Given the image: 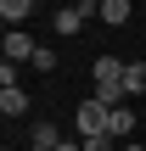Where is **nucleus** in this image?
<instances>
[{
	"mask_svg": "<svg viewBox=\"0 0 146 151\" xmlns=\"http://www.w3.org/2000/svg\"><path fill=\"white\" fill-rule=\"evenodd\" d=\"M124 67H129V62H118V56H96V62H90L96 95H101L107 106H124Z\"/></svg>",
	"mask_w": 146,
	"mask_h": 151,
	"instance_id": "obj_1",
	"label": "nucleus"
},
{
	"mask_svg": "<svg viewBox=\"0 0 146 151\" xmlns=\"http://www.w3.org/2000/svg\"><path fill=\"white\" fill-rule=\"evenodd\" d=\"M107 123H113V106H107L101 95L79 101V112H73V129H79V140H96V134H107Z\"/></svg>",
	"mask_w": 146,
	"mask_h": 151,
	"instance_id": "obj_2",
	"label": "nucleus"
},
{
	"mask_svg": "<svg viewBox=\"0 0 146 151\" xmlns=\"http://www.w3.org/2000/svg\"><path fill=\"white\" fill-rule=\"evenodd\" d=\"M84 17H101V6H96V0H79V6H62L51 22H56V34L68 39V34H79V28H84Z\"/></svg>",
	"mask_w": 146,
	"mask_h": 151,
	"instance_id": "obj_3",
	"label": "nucleus"
},
{
	"mask_svg": "<svg viewBox=\"0 0 146 151\" xmlns=\"http://www.w3.org/2000/svg\"><path fill=\"white\" fill-rule=\"evenodd\" d=\"M34 50H39V45H34L23 28H6V62H17V67H23V62H34Z\"/></svg>",
	"mask_w": 146,
	"mask_h": 151,
	"instance_id": "obj_4",
	"label": "nucleus"
},
{
	"mask_svg": "<svg viewBox=\"0 0 146 151\" xmlns=\"http://www.w3.org/2000/svg\"><path fill=\"white\" fill-rule=\"evenodd\" d=\"M107 134H113L118 146H129V134H135V112H129V106H113V123H107Z\"/></svg>",
	"mask_w": 146,
	"mask_h": 151,
	"instance_id": "obj_5",
	"label": "nucleus"
},
{
	"mask_svg": "<svg viewBox=\"0 0 146 151\" xmlns=\"http://www.w3.org/2000/svg\"><path fill=\"white\" fill-rule=\"evenodd\" d=\"M0 17H6V28H23L34 17V0H0Z\"/></svg>",
	"mask_w": 146,
	"mask_h": 151,
	"instance_id": "obj_6",
	"label": "nucleus"
},
{
	"mask_svg": "<svg viewBox=\"0 0 146 151\" xmlns=\"http://www.w3.org/2000/svg\"><path fill=\"white\" fill-rule=\"evenodd\" d=\"M28 146H45V151H56V146H62V129H56V123H45V118H39V123H34V129H28Z\"/></svg>",
	"mask_w": 146,
	"mask_h": 151,
	"instance_id": "obj_7",
	"label": "nucleus"
},
{
	"mask_svg": "<svg viewBox=\"0 0 146 151\" xmlns=\"http://www.w3.org/2000/svg\"><path fill=\"white\" fill-rule=\"evenodd\" d=\"M129 17H135V11H129V0H101V22H107V28H124Z\"/></svg>",
	"mask_w": 146,
	"mask_h": 151,
	"instance_id": "obj_8",
	"label": "nucleus"
},
{
	"mask_svg": "<svg viewBox=\"0 0 146 151\" xmlns=\"http://www.w3.org/2000/svg\"><path fill=\"white\" fill-rule=\"evenodd\" d=\"M124 95H146V62H129L124 67Z\"/></svg>",
	"mask_w": 146,
	"mask_h": 151,
	"instance_id": "obj_9",
	"label": "nucleus"
},
{
	"mask_svg": "<svg viewBox=\"0 0 146 151\" xmlns=\"http://www.w3.org/2000/svg\"><path fill=\"white\" fill-rule=\"evenodd\" d=\"M0 112H6V118H23V112H28V95H23V90H0Z\"/></svg>",
	"mask_w": 146,
	"mask_h": 151,
	"instance_id": "obj_10",
	"label": "nucleus"
},
{
	"mask_svg": "<svg viewBox=\"0 0 146 151\" xmlns=\"http://www.w3.org/2000/svg\"><path fill=\"white\" fill-rule=\"evenodd\" d=\"M28 67H39V73H56V50H45V45H39V50H34V62H28Z\"/></svg>",
	"mask_w": 146,
	"mask_h": 151,
	"instance_id": "obj_11",
	"label": "nucleus"
},
{
	"mask_svg": "<svg viewBox=\"0 0 146 151\" xmlns=\"http://www.w3.org/2000/svg\"><path fill=\"white\" fill-rule=\"evenodd\" d=\"M0 90H23L17 84V62H0Z\"/></svg>",
	"mask_w": 146,
	"mask_h": 151,
	"instance_id": "obj_12",
	"label": "nucleus"
},
{
	"mask_svg": "<svg viewBox=\"0 0 146 151\" xmlns=\"http://www.w3.org/2000/svg\"><path fill=\"white\" fill-rule=\"evenodd\" d=\"M79 146L84 151H118V140H113V134H96V140H79Z\"/></svg>",
	"mask_w": 146,
	"mask_h": 151,
	"instance_id": "obj_13",
	"label": "nucleus"
},
{
	"mask_svg": "<svg viewBox=\"0 0 146 151\" xmlns=\"http://www.w3.org/2000/svg\"><path fill=\"white\" fill-rule=\"evenodd\" d=\"M56 151H84V146H79V140H62V146H56Z\"/></svg>",
	"mask_w": 146,
	"mask_h": 151,
	"instance_id": "obj_14",
	"label": "nucleus"
},
{
	"mask_svg": "<svg viewBox=\"0 0 146 151\" xmlns=\"http://www.w3.org/2000/svg\"><path fill=\"white\" fill-rule=\"evenodd\" d=\"M118 151H146V146H135V140H129V146H118Z\"/></svg>",
	"mask_w": 146,
	"mask_h": 151,
	"instance_id": "obj_15",
	"label": "nucleus"
},
{
	"mask_svg": "<svg viewBox=\"0 0 146 151\" xmlns=\"http://www.w3.org/2000/svg\"><path fill=\"white\" fill-rule=\"evenodd\" d=\"M28 151H45V146H28Z\"/></svg>",
	"mask_w": 146,
	"mask_h": 151,
	"instance_id": "obj_16",
	"label": "nucleus"
}]
</instances>
